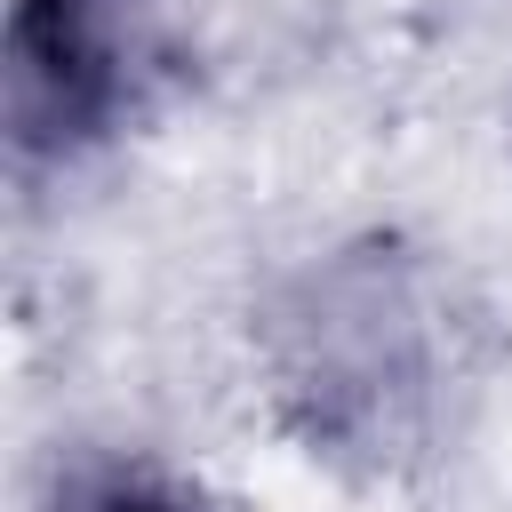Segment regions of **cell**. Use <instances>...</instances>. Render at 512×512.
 I'll return each mask as SVG.
<instances>
[{"label":"cell","mask_w":512,"mask_h":512,"mask_svg":"<svg viewBox=\"0 0 512 512\" xmlns=\"http://www.w3.org/2000/svg\"><path fill=\"white\" fill-rule=\"evenodd\" d=\"M280 384L296 392L312 440L384 448L424 400V312L400 264H320L280 304Z\"/></svg>","instance_id":"cell-1"},{"label":"cell","mask_w":512,"mask_h":512,"mask_svg":"<svg viewBox=\"0 0 512 512\" xmlns=\"http://www.w3.org/2000/svg\"><path fill=\"white\" fill-rule=\"evenodd\" d=\"M136 104L128 0H8L0 32V128L16 168H72L120 136Z\"/></svg>","instance_id":"cell-2"},{"label":"cell","mask_w":512,"mask_h":512,"mask_svg":"<svg viewBox=\"0 0 512 512\" xmlns=\"http://www.w3.org/2000/svg\"><path fill=\"white\" fill-rule=\"evenodd\" d=\"M56 512H208V504L160 464H96L64 488Z\"/></svg>","instance_id":"cell-3"}]
</instances>
